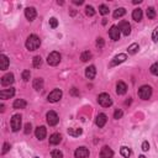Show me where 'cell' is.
Returning <instances> with one entry per match:
<instances>
[{
    "label": "cell",
    "instance_id": "obj_1",
    "mask_svg": "<svg viewBox=\"0 0 158 158\" xmlns=\"http://www.w3.org/2000/svg\"><path fill=\"white\" fill-rule=\"evenodd\" d=\"M25 46H26V48H27L28 51H36V49L41 46V40H40V37L36 36V35H30V36L27 37V40H26Z\"/></svg>",
    "mask_w": 158,
    "mask_h": 158
},
{
    "label": "cell",
    "instance_id": "obj_2",
    "mask_svg": "<svg viewBox=\"0 0 158 158\" xmlns=\"http://www.w3.org/2000/svg\"><path fill=\"white\" fill-rule=\"evenodd\" d=\"M59 62H61V55L58 53L57 51L51 52V53L48 55V57H47V63H48L49 66L56 67V66L59 64Z\"/></svg>",
    "mask_w": 158,
    "mask_h": 158
},
{
    "label": "cell",
    "instance_id": "obj_3",
    "mask_svg": "<svg viewBox=\"0 0 158 158\" xmlns=\"http://www.w3.org/2000/svg\"><path fill=\"white\" fill-rule=\"evenodd\" d=\"M98 103L101 105L103 108H109L112 105V100H111V97L106 93H103L98 97Z\"/></svg>",
    "mask_w": 158,
    "mask_h": 158
},
{
    "label": "cell",
    "instance_id": "obj_4",
    "mask_svg": "<svg viewBox=\"0 0 158 158\" xmlns=\"http://www.w3.org/2000/svg\"><path fill=\"white\" fill-rule=\"evenodd\" d=\"M139 97L142 100H148L152 97V88L150 85H142L139 89Z\"/></svg>",
    "mask_w": 158,
    "mask_h": 158
},
{
    "label": "cell",
    "instance_id": "obj_5",
    "mask_svg": "<svg viewBox=\"0 0 158 158\" xmlns=\"http://www.w3.org/2000/svg\"><path fill=\"white\" fill-rule=\"evenodd\" d=\"M21 122H22V116H21L20 114H15L11 118V122H10V125H11V130L14 132H17L21 129Z\"/></svg>",
    "mask_w": 158,
    "mask_h": 158
},
{
    "label": "cell",
    "instance_id": "obj_6",
    "mask_svg": "<svg viewBox=\"0 0 158 158\" xmlns=\"http://www.w3.org/2000/svg\"><path fill=\"white\" fill-rule=\"evenodd\" d=\"M62 95H63V93L61 89H53L49 94H48V101L49 103H57L62 99Z\"/></svg>",
    "mask_w": 158,
    "mask_h": 158
},
{
    "label": "cell",
    "instance_id": "obj_7",
    "mask_svg": "<svg viewBox=\"0 0 158 158\" xmlns=\"http://www.w3.org/2000/svg\"><path fill=\"white\" fill-rule=\"evenodd\" d=\"M46 119H47V124H48L49 126H56V125L58 124V121H59L58 115H57L55 111H52V110L47 112Z\"/></svg>",
    "mask_w": 158,
    "mask_h": 158
},
{
    "label": "cell",
    "instance_id": "obj_8",
    "mask_svg": "<svg viewBox=\"0 0 158 158\" xmlns=\"http://www.w3.org/2000/svg\"><path fill=\"white\" fill-rule=\"evenodd\" d=\"M14 82H15V77H14L13 73H6L5 76L1 77V85H3V87L11 85Z\"/></svg>",
    "mask_w": 158,
    "mask_h": 158
},
{
    "label": "cell",
    "instance_id": "obj_9",
    "mask_svg": "<svg viewBox=\"0 0 158 158\" xmlns=\"http://www.w3.org/2000/svg\"><path fill=\"white\" fill-rule=\"evenodd\" d=\"M118 27L120 30V32H122L125 36H129L131 34V25L127 22V21H121Z\"/></svg>",
    "mask_w": 158,
    "mask_h": 158
},
{
    "label": "cell",
    "instance_id": "obj_10",
    "mask_svg": "<svg viewBox=\"0 0 158 158\" xmlns=\"http://www.w3.org/2000/svg\"><path fill=\"white\" fill-rule=\"evenodd\" d=\"M126 58H127V56H126L125 53H120V55H118V56H115V57L111 59V62H110V67L119 66L120 63H122V62L126 61Z\"/></svg>",
    "mask_w": 158,
    "mask_h": 158
},
{
    "label": "cell",
    "instance_id": "obj_11",
    "mask_svg": "<svg viewBox=\"0 0 158 158\" xmlns=\"http://www.w3.org/2000/svg\"><path fill=\"white\" fill-rule=\"evenodd\" d=\"M120 30L118 26H111L110 30H109V36L112 41H119L120 40Z\"/></svg>",
    "mask_w": 158,
    "mask_h": 158
},
{
    "label": "cell",
    "instance_id": "obj_12",
    "mask_svg": "<svg viewBox=\"0 0 158 158\" xmlns=\"http://www.w3.org/2000/svg\"><path fill=\"white\" fill-rule=\"evenodd\" d=\"M35 135H36V139L42 141L43 139H46V135H47V130L45 126H38V127H36L35 130Z\"/></svg>",
    "mask_w": 158,
    "mask_h": 158
},
{
    "label": "cell",
    "instance_id": "obj_13",
    "mask_svg": "<svg viewBox=\"0 0 158 158\" xmlns=\"http://www.w3.org/2000/svg\"><path fill=\"white\" fill-rule=\"evenodd\" d=\"M76 158H88L89 157V150L87 147H79L74 152Z\"/></svg>",
    "mask_w": 158,
    "mask_h": 158
},
{
    "label": "cell",
    "instance_id": "obj_14",
    "mask_svg": "<svg viewBox=\"0 0 158 158\" xmlns=\"http://www.w3.org/2000/svg\"><path fill=\"white\" fill-rule=\"evenodd\" d=\"M15 95V89L14 88H10V89H3L0 91V98L3 100H6V99H10Z\"/></svg>",
    "mask_w": 158,
    "mask_h": 158
},
{
    "label": "cell",
    "instance_id": "obj_15",
    "mask_svg": "<svg viewBox=\"0 0 158 158\" xmlns=\"http://www.w3.org/2000/svg\"><path fill=\"white\" fill-rule=\"evenodd\" d=\"M114 152L109 146H104L100 151V158H112Z\"/></svg>",
    "mask_w": 158,
    "mask_h": 158
},
{
    "label": "cell",
    "instance_id": "obj_16",
    "mask_svg": "<svg viewBox=\"0 0 158 158\" xmlns=\"http://www.w3.org/2000/svg\"><path fill=\"white\" fill-rule=\"evenodd\" d=\"M108 122V116L105 114H99L97 116V120H95V124L98 127H104L105 125Z\"/></svg>",
    "mask_w": 158,
    "mask_h": 158
},
{
    "label": "cell",
    "instance_id": "obj_17",
    "mask_svg": "<svg viewBox=\"0 0 158 158\" xmlns=\"http://www.w3.org/2000/svg\"><path fill=\"white\" fill-rule=\"evenodd\" d=\"M25 16L28 21H34L36 17V9L35 7H26L25 9Z\"/></svg>",
    "mask_w": 158,
    "mask_h": 158
},
{
    "label": "cell",
    "instance_id": "obj_18",
    "mask_svg": "<svg viewBox=\"0 0 158 158\" xmlns=\"http://www.w3.org/2000/svg\"><path fill=\"white\" fill-rule=\"evenodd\" d=\"M127 91V85L124 82H118L116 84V94L118 95H124Z\"/></svg>",
    "mask_w": 158,
    "mask_h": 158
},
{
    "label": "cell",
    "instance_id": "obj_19",
    "mask_svg": "<svg viewBox=\"0 0 158 158\" xmlns=\"http://www.w3.org/2000/svg\"><path fill=\"white\" fill-rule=\"evenodd\" d=\"M95 76H97V69L94 66H89V67L85 68V77L88 79H94Z\"/></svg>",
    "mask_w": 158,
    "mask_h": 158
},
{
    "label": "cell",
    "instance_id": "obj_20",
    "mask_svg": "<svg viewBox=\"0 0 158 158\" xmlns=\"http://www.w3.org/2000/svg\"><path fill=\"white\" fill-rule=\"evenodd\" d=\"M9 63H10V61H9V58L5 55L0 56V69H1V70H6L7 67H9Z\"/></svg>",
    "mask_w": 158,
    "mask_h": 158
},
{
    "label": "cell",
    "instance_id": "obj_21",
    "mask_svg": "<svg viewBox=\"0 0 158 158\" xmlns=\"http://www.w3.org/2000/svg\"><path fill=\"white\" fill-rule=\"evenodd\" d=\"M61 141H62V136H61L59 133H53V135L49 136V145L56 146V145H58Z\"/></svg>",
    "mask_w": 158,
    "mask_h": 158
},
{
    "label": "cell",
    "instance_id": "obj_22",
    "mask_svg": "<svg viewBox=\"0 0 158 158\" xmlns=\"http://www.w3.org/2000/svg\"><path fill=\"white\" fill-rule=\"evenodd\" d=\"M32 87L35 90H41V89H43V79L42 78H36L34 79V83H32Z\"/></svg>",
    "mask_w": 158,
    "mask_h": 158
},
{
    "label": "cell",
    "instance_id": "obj_23",
    "mask_svg": "<svg viewBox=\"0 0 158 158\" xmlns=\"http://www.w3.org/2000/svg\"><path fill=\"white\" fill-rule=\"evenodd\" d=\"M14 109H25L27 106V103L24 100V99H16L14 101Z\"/></svg>",
    "mask_w": 158,
    "mask_h": 158
},
{
    "label": "cell",
    "instance_id": "obj_24",
    "mask_svg": "<svg viewBox=\"0 0 158 158\" xmlns=\"http://www.w3.org/2000/svg\"><path fill=\"white\" fill-rule=\"evenodd\" d=\"M142 16H143V14H142V10H141L140 7L133 10V13H132V19H133L135 21H137V22H140V21L142 20Z\"/></svg>",
    "mask_w": 158,
    "mask_h": 158
},
{
    "label": "cell",
    "instance_id": "obj_25",
    "mask_svg": "<svg viewBox=\"0 0 158 158\" xmlns=\"http://www.w3.org/2000/svg\"><path fill=\"white\" fill-rule=\"evenodd\" d=\"M68 135L72 136V137H78V136H80L83 133V130L82 129H76V127H73V129H68Z\"/></svg>",
    "mask_w": 158,
    "mask_h": 158
},
{
    "label": "cell",
    "instance_id": "obj_26",
    "mask_svg": "<svg viewBox=\"0 0 158 158\" xmlns=\"http://www.w3.org/2000/svg\"><path fill=\"white\" fill-rule=\"evenodd\" d=\"M139 49H140L139 43H132L131 46H129L127 52H129V55H136V53L139 52Z\"/></svg>",
    "mask_w": 158,
    "mask_h": 158
},
{
    "label": "cell",
    "instance_id": "obj_27",
    "mask_svg": "<svg viewBox=\"0 0 158 158\" xmlns=\"http://www.w3.org/2000/svg\"><path fill=\"white\" fill-rule=\"evenodd\" d=\"M120 153H121V156L124 158H130V156H131L130 148H129V147H126V146H122L121 147V148H120Z\"/></svg>",
    "mask_w": 158,
    "mask_h": 158
},
{
    "label": "cell",
    "instance_id": "obj_28",
    "mask_svg": "<svg viewBox=\"0 0 158 158\" xmlns=\"http://www.w3.org/2000/svg\"><path fill=\"white\" fill-rule=\"evenodd\" d=\"M126 14V10L124 9V7H119V9H116L114 11V17L115 19H119V17H121V16H124Z\"/></svg>",
    "mask_w": 158,
    "mask_h": 158
},
{
    "label": "cell",
    "instance_id": "obj_29",
    "mask_svg": "<svg viewBox=\"0 0 158 158\" xmlns=\"http://www.w3.org/2000/svg\"><path fill=\"white\" fill-rule=\"evenodd\" d=\"M32 64H34L35 68H40V66L42 64V58H41V56H35V57H34Z\"/></svg>",
    "mask_w": 158,
    "mask_h": 158
},
{
    "label": "cell",
    "instance_id": "obj_30",
    "mask_svg": "<svg viewBox=\"0 0 158 158\" xmlns=\"http://www.w3.org/2000/svg\"><path fill=\"white\" fill-rule=\"evenodd\" d=\"M90 58H91V52H89V51L83 52V53H82V56H80V59H82V62H88Z\"/></svg>",
    "mask_w": 158,
    "mask_h": 158
},
{
    "label": "cell",
    "instance_id": "obj_31",
    "mask_svg": "<svg viewBox=\"0 0 158 158\" xmlns=\"http://www.w3.org/2000/svg\"><path fill=\"white\" fill-rule=\"evenodd\" d=\"M147 17L148 19H154L156 17V10H154V7H148L147 9Z\"/></svg>",
    "mask_w": 158,
    "mask_h": 158
},
{
    "label": "cell",
    "instance_id": "obj_32",
    "mask_svg": "<svg viewBox=\"0 0 158 158\" xmlns=\"http://www.w3.org/2000/svg\"><path fill=\"white\" fill-rule=\"evenodd\" d=\"M85 14H87L88 16H94V15H95V10H94L93 6L87 5V6H85Z\"/></svg>",
    "mask_w": 158,
    "mask_h": 158
},
{
    "label": "cell",
    "instance_id": "obj_33",
    "mask_svg": "<svg viewBox=\"0 0 158 158\" xmlns=\"http://www.w3.org/2000/svg\"><path fill=\"white\" fill-rule=\"evenodd\" d=\"M99 13L101 14V15H106V14H109V7L106 6V5H100L99 6Z\"/></svg>",
    "mask_w": 158,
    "mask_h": 158
},
{
    "label": "cell",
    "instance_id": "obj_34",
    "mask_svg": "<svg viewBox=\"0 0 158 158\" xmlns=\"http://www.w3.org/2000/svg\"><path fill=\"white\" fill-rule=\"evenodd\" d=\"M51 156H52V158H63V153L59 150H53Z\"/></svg>",
    "mask_w": 158,
    "mask_h": 158
},
{
    "label": "cell",
    "instance_id": "obj_35",
    "mask_svg": "<svg viewBox=\"0 0 158 158\" xmlns=\"http://www.w3.org/2000/svg\"><path fill=\"white\" fill-rule=\"evenodd\" d=\"M150 70H151V73L153 76H158V63H153V64L151 66V68H150Z\"/></svg>",
    "mask_w": 158,
    "mask_h": 158
},
{
    "label": "cell",
    "instance_id": "obj_36",
    "mask_svg": "<svg viewBox=\"0 0 158 158\" xmlns=\"http://www.w3.org/2000/svg\"><path fill=\"white\" fill-rule=\"evenodd\" d=\"M49 26H51L52 28H56V27L58 26V20H57L56 17H51V19H49Z\"/></svg>",
    "mask_w": 158,
    "mask_h": 158
},
{
    "label": "cell",
    "instance_id": "obj_37",
    "mask_svg": "<svg viewBox=\"0 0 158 158\" xmlns=\"http://www.w3.org/2000/svg\"><path fill=\"white\" fill-rule=\"evenodd\" d=\"M30 78H31V72L30 70H24L22 72V79H24V82H28Z\"/></svg>",
    "mask_w": 158,
    "mask_h": 158
},
{
    "label": "cell",
    "instance_id": "obj_38",
    "mask_svg": "<svg viewBox=\"0 0 158 158\" xmlns=\"http://www.w3.org/2000/svg\"><path fill=\"white\" fill-rule=\"evenodd\" d=\"M122 115H124L122 110H120V109H116V110H115V112H114V119L119 120V119H121V118H122Z\"/></svg>",
    "mask_w": 158,
    "mask_h": 158
},
{
    "label": "cell",
    "instance_id": "obj_39",
    "mask_svg": "<svg viewBox=\"0 0 158 158\" xmlns=\"http://www.w3.org/2000/svg\"><path fill=\"white\" fill-rule=\"evenodd\" d=\"M152 41L153 42H158V26L154 27L153 32H152Z\"/></svg>",
    "mask_w": 158,
    "mask_h": 158
},
{
    "label": "cell",
    "instance_id": "obj_40",
    "mask_svg": "<svg viewBox=\"0 0 158 158\" xmlns=\"http://www.w3.org/2000/svg\"><path fill=\"white\" fill-rule=\"evenodd\" d=\"M104 45H105L104 38H103V37H98V38H97V47L100 49V48H103V47H104Z\"/></svg>",
    "mask_w": 158,
    "mask_h": 158
},
{
    "label": "cell",
    "instance_id": "obj_41",
    "mask_svg": "<svg viewBox=\"0 0 158 158\" xmlns=\"http://www.w3.org/2000/svg\"><path fill=\"white\" fill-rule=\"evenodd\" d=\"M10 148H11V146H10L7 142H5L4 145H3V151H1V153L3 154H5V153H7L9 151H10Z\"/></svg>",
    "mask_w": 158,
    "mask_h": 158
},
{
    "label": "cell",
    "instance_id": "obj_42",
    "mask_svg": "<svg viewBox=\"0 0 158 158\" xmlns=\"http://www.w3.org/2000/svg\"><path fill=\"white\" fill-rule=\"evenodd\" d=\"M31 131H32V126H31V124H30V122H27V124L25 125V130H24V132H25L26 135H28Z\"/></svg>",
    "mask_w": 158,
    "mask_h": 158
},
{
    "label": "cell",
    "instance_id": "obj_43",
    "mask_svg": "<svg viewBox=\"0 0 158 158\" xmlns=\"http://www.w3.org/2000/svg\"><path fill=\"white\" fill-rule=\"evenodd\" d=\"M79 89H77V88H72L70 89V95L72 97H79Z\"/></svg>",
    "mask_w": 158,
    "mask_h": 158
},
{
    "label": "cell",
    "instance_id": "obj_44",
    "mask_svg": "<svg viewBox=\"0 0 158 158\" xmlns=\"http://www.w3.org/2000/svg\"><path fill=\"white\" fill-rule=\"evenodd\" d=\"M148 150H150V143H148V141H143V143H142V151L147 152Z\"/></svg>",
    "mask_w": 158,
    "mask_h": 158
},
{
    "label": "cell",
    "instance_id": "obj_45",
    "mask_svg": "<svg viewBox=\"0 0 158 158\" xmlns=\"http://www.w3.org/2000/svg\"><path fill=\"white\" fill-rule=\"evenodd\" d=\"M73 3H74L76 5H82V4H84L83 0H73Z\"/></svg>",
    "mask_w": 158,
    "mask_h": 158
},
{
    "label": "cell",
    "instance_id": "obj_46",
    "mask_svg": "<svg viewBox=\"0 0 158 158\" xmlns=\"http://www.w3.org/2000/svg\"><path fill=\"white\" fill-rule=\"evenodd\" d=\"M0 111H1V112H4V111H5V106H4V104L0 105Z\"/></svg>",
    "mask_w": 158,
    "mask_h": 158
},
{
    "label": "cell",
    "instance_id": "obj_47",
    "mask_svg": "<svg viewBox=\"0 0 158 158\" xmlns=\"http://www.w3.org/2000/svg\"><path fill=\"white\" fill-rule=\"evenodd\" d=\"M131 101H132V100H131V98H129V100H126V101H125V104H126V105H130V104H131Z\"/></svg>",
    "mask_w": 158,
    "mask_h": 158
},
{
    "label": "cell",
    "instance_id": "obj_48",
    "mask_svg": "<svg viewBox=\"0 0 158 158\" xmlns=\"http://www.w3.org/2000/svg\"><path fill=\"white\" fill-rule=\"evenodd\" d=\"M142 0H133V4H141Z\"/></svg>",
    "mask_w": 158,
    "mask_h": 158
},
{
    "label": "cell",
    "instance_id": "obj_49",
    "mask_svg": "<svg viewBox=\"0 0 158 158\" xmlns=\"http://www.w3.org/2000/svg\"><path fill=\"white\" fill-rule=\"evenodd\" d=\"M106 22H108L106 19H103V25H106Z\"/></svg>",
    "mask_w": 158,
    "mask_h": 158
},
{
    "label": "cell",
    "instance_id": "obj_50",
    "mask_svg": "<svg viewBox=\"0 0 158 158\" xmlns=\"http://www.w3.org/2000/svg\"><path fill=\"white\" fill-rule=\"evenodd\" d=\"M57 4H58V5H63V1H59V0H58Z\"/></svg>",
    "mask_w": 158,
    "mask_h": 158
},
{
    "label": "cell",
    "instance_id": "obj_51",
    "mask_svg": "<svg viewBox=\"0 0 158 158\" xmlns=\"http://www.w3.org/2000/svg\"><path fill=\"white\" fill-rule=\"evenodd\" d=\"M139 158H146V157H145V156H140Z\"/></svg>",
    "mask_w": 158,
    "mask_h": 158
},
{
    "label": "cell",
    "instance_id": "obj_52",
    "mask_svg": "<svg viewBox=\"0 0 158 158\" xmlns=\"http://www.w3.org/2000/svg\"><path fill=\"white\" fill-rule=\"evenodd\" d=\"M34 158H38V157H34Z\"/></svg>",
    "mask_w": 158,
    "mask_h": 158
}]
</instances>
